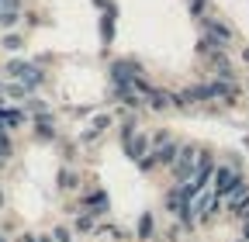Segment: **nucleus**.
<instances>
[{
	"label": "nucleus",
	"mask_w": 249,
	"mask_h": 242,
	"mask_svg": "<svg viewBox=\"0 0 249 242\" xmlns=\"http://www.w3.org/2000/svg\"><path fill=\"white\" fill-rule=\"evenodd\" d=\"M197 149L194 145H183V149H177V159H173V173L183 180V184H187V180H191L194 176V166H197Z\"/></svg>",
	"instance_id": "1"
},
{
	"label": "nucleus",
	"mask_w": 249,
	"mask_h": 242,
	"mask_svg": "<svg viewBox=\"0 0 249 242\" xmlns=\"http://www.w3.org/2000/svg\"><path fill=\"white\" fill-rule=\"evenodd\" d=\"M235 184H239V176H235V170H232V166H222V170H218V176H214V190L222 194V197H225Z\"/></svg>",
	"instance_id": "2"
},
{
	"label": "nucleus",
	"mask_w": 249,
	"mask_h": 242,
	"mask_svg": "<svg viewBox=\"0 0 249 242\" xmlns=\"http://www.w3.org/2000/svg\"><path fill=\"white\" fill-rule=\"evenodd\" d=\"M11 73L24 80V86H38L42 83V73L35 66H28V63H11Z\"/></svg>",
	"instance_id": "3"
},
{
	"label": "nucleus",
	"mask_w": 249,
	"mask_h": 242,
	"mask_svg": "<svg viewBox=\"0 0 249 242\" xmlns=\"http://www.w3.org/2000/svg\"><path fill=\"white\" fill-rule=\"evenodd\" d=\"M225 201H229V207H235V211H249V187L235 184V187L225 194Z\"/></svg>",
	"instance_id": "4"
},
{
	"label": "nucleus",
	"mask_w": 249,
	"mask_h": 242,
	"mask_svg": "<svg viewBox=\"0 0 249 242\" xmlns=\"http://www.w3.org/2000/svg\"><path fill=\"white\" fill-rule=\"evenodd\" d=\"M128 153H132L135 159H142V156H145V138H139V135L128 138Z\"/></svg>",
	"instance_id": "5"
}]
</instances>
